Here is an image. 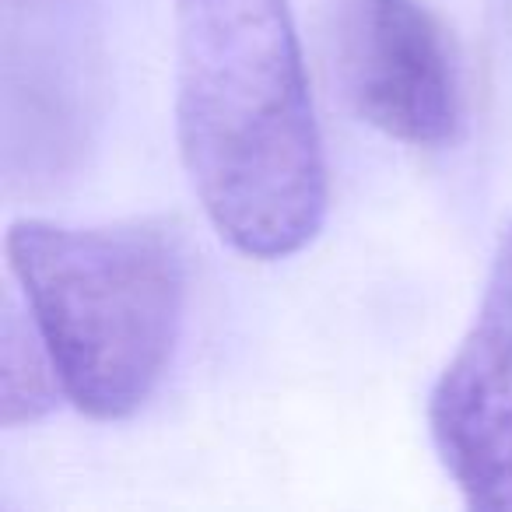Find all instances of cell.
Returning a JSON list of instances; mask_svg holds the SVG:
<instances>
[{"label": "cell", "mask_w": 512, "mask_h": 512, "mask_svg": "<svg viewBox=\"0 0 512 512\" xmlns=\"http://www.w3.org/2000/svg\"><path fill=\"white\" fill-rule=\"evenodd\" d=\"M8 260L81 414L123 421L158 390L186 309V256L165 225L71 228L25 218Z\"/></svg>", "instance_id": "cell-2"}, {"label": "cell", "mask_w": 512, "mask_h": 512, "mask_svg": "<svg viewBox=\"0 0 512 512\" xmlns=\"http://www.w3.org/2000/svg\"><path fill=\"white\" fill-rule=\"evenodd\" d=\"M67 397L60 386L46 341L36 320H22L15 299L4 306V330H0V421L8 428L39 421Z\"/></svg>", "instance_id": "cell-5"}, {"label": "cell", "mask_w": 512, "mask_h": 512, "mask_svg": "<svg viewBox=\"0 0 512 512\" xmlns=\"http://www.w3.org/2000/svg\"><path fill=\"white\" fill-rule=\"evenodd\" d=\"M327 36L358 120L411 148H446L460 137V67L418 0H334Z\"/></svg>", "instance_id": "cell-3"}, {"label": "cell", "mask_w": 512, "mask_h": 512, "mask_svg": "<svg viewBox=\"0 0 512 512\" xmlns=\"http://www.w3.org/2000/svg\"><path fill=\"white\" fill-rule=\"evenodd\" d=\"M176 134L235 253L285 260L320 235L327 162L288 0H176Z\"/></svg>", "instance_id": "cell-1"}, {"label": "cell", "mask_w": 512, "mask_h": 512, "mask_svg": "<svg viewBox=\"0 0 512 512\" xmlns=\"http://www.w3.org/2000/svg\"><path fill=\"white\" fill-rule=\"evenodd\" d=\"M428 432L467 509L512 512V218L481 306L428 393Z\"/></svg>", "instance_id": "cell-4"}]
</instances>
